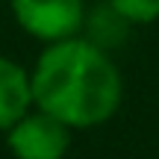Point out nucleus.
Returning <instances> with one entry per match:
<instances>
[{
	"label": "nucleus",
	"mask_w": 159,
	"mask_h": 159,
	"mask_svg": "<svg viewBox=\"0 0 159 159\" xmlns=\"http://www.w3.org/2000/svg\"><path fill=\"white\" fill-rule=\"evenodd\" d=\"M71 127L44 109H30L6 130V144L15 159H65L71 148Z\"/></svg>",
	"instance_id": "nucleus-3"
},
{
	"label": "nucleus",
	"mask_w": 159,
	"mask_h": 159,
	"mask_svg": "<svg viewBox=\"0 0 159 159\" xmlns=\"http://www.w3.org/2000/svg\"><path fill=\"white\" fill-rule=\"evenodd\" d=\"M106 6H112L127 24H153V21H159V0H109Z\"/></svg>",
	"instance_id": "nucleus-5"
},
{
	"label": "nucleus",
	"mask_w": 159,
	"mask_h": 159,
	"mask_svg": "<svg viewBox=\"0 0 159 159\" xmlns=\"http://www.w3.org/2000/svg\"><path fill=\"white\" fill-rule=\"evenodd\" d=\"M33 106L50 112L71 130L100 127L118 112L124 97V80L115 59L94 39L53 41L35 59Z\"/></svg>",
	"instance_id": "nucleus-1"
},
{
	"label": "nucleus",
	"mask_w": 159,
	"mask_h": 159,
	"mask_svg": "<svg viewBox=\"0 0 159 159\" xmlns=\"http://www.w3.org/2000/svg\"><path fill=\"white\" fill-rule=\"evenodd\" d=\"M33 109V80L24 65L0 56V133Z\"/></svg>",
	"instance_id": "nucleus-4"
},
{
	"label": "nucleus",
	"mask_w": 159,
	"mask_h": 159,
	"mask_svg": "<svg viewBox=\"0 0 159 159\" xmlns=\"http://www.w3.org/2000/svg\"><path fill=\"white\" fill-rule=\"evenodd\" d=\"M9 3L18 27L44 44L80 35L85 24V0H9Z\"/></svg>",
	"instance_id": "nucleus-2"
}]
</instances>
